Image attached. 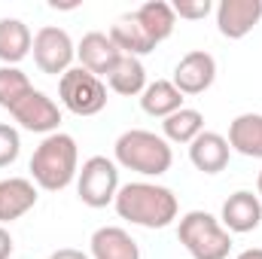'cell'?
Returning <instances> with one entry per match:
<instances>
[{
	"label": "cell",
	"instance_id": "6da1fadb",
	"mask_svg": "<svg viewBox=\"0 0 262 259\" xmlns=\"http://www.w3.org/2000/svg\"><path fill=\"white\" fill-rule=\"evenodd\" d=\"M113 207L122 220H128L131 226H143V229H168L180 213L177 195L168 186L149 183V180H134V183L119 186Z\"/></svg>",
	"mask_w": 262,
	"mask_h": 259
},
{
	"label": "cell",
	"instance_id": "7a4b0ae2",
	"mask_svg": "<svg viewBox=\"0 0 262 259\" xmlns=\"http://www.w3.org/2000/svg\"><path fill=\"white\" fill-rule=\"evenodd\" d=\"M76 174H79V146H76V140L64 131H55V134L43 137L40 146L31 156L34 186L46 189V192H61L76 180Z\"/></svg>",
	"mask_w": 262,
	"mask_h": 259
},
{
	"label": "cell",
	"instance_id": "3957f363",
	"mask_svg": "<svg viewBox=\"0 0 262 259\" xmlns=\"http://www.w3.org/2000/svg\"><path fill=\"white\" fill-rule=\"evenodd\" d=\"M113 162L125 171L143 174V177H162L174 165V149L156 131L128 128L113 143Z\"/></svg>",
	"mask_w": 262,
	"mask_h": 259
},
{
	"label": "cell",
	"instance_id": "277c9868",
	"mask_svg": "<svg viewBox=\"0 0 262 259\" xmlns=\"http://www.w3.org/2000/svg\"><path fill=\"white\" fill-rule=\"evenodd\" d=\"M177 241L192 259H229L232 235L207 210H189L177 223Z\"/></svg>",
	"mask_w": 262,
	"mask_h": 259
},
{
	"label": "cell",
	"instance_id": "5b68a950",
	"mask_svg": "<svg viewBox=\"0 0 262 259\" xmlns=\"http://www.w3.org/2000/svg\"><path fill=\"white\" fill-rule=\"evenodd\" d=\"M58 98L73 116H98L107 107V82L76 64L58 76Z\"/></svg>",
	"mask_w": 262,
	"mask_h": 259
},
{
	"label": "cell",
	"instance_id": "8992f818",
	"mask_svg": "<svg viewBox=\"0 0 262 259\" xmlns=\"http://www.w3.org/2000/svg\"><path fill=\"white\" fill-rule=\"evenodd\" d=\"M119 192V165L107 156H92L76 174V195L85 207H107Z\"/></svg>",
	"mask_w": 262,
	"mask_h": 259
},
{
	"label": "cell",
	"instance_id": "52a82bcc",
	"mask_svg": "<svg viewBox=\"0 0 262 259\" xmlns=\"http://www.w3.org/2000/svg\"><path fill=\"white\" fill-rule=\"evenodd\" d=\"M31 52H34V64L43 73H49V76H64L73 67V58H76V46H73L70 34L64 28H58V25L40 28L34 34Z\"/></svg>",
	"mask_w": 262,
	"mask_h": 259
},
{
	"label": "cell",
	"instance_id": "ba28073f",
	"mask_svg": "<svg viewBox=\"0 0 262 259\" xmlns=\"http://www.w3.org/2000/svg\"><path fill=\"white\" fill-rule=\"evenodd\" d=\"M9 116L21 125L25 131H34V134H55L61 125V107L40 89H34L31 95H25L12 110Z\"/></svg>",
	"mask_w": 262,
	"mask_h": 259
},
{
	"label": "cell",
	"instance_id": "9c48e42d",
	"mask_svg": "<svg viewBox=\"0 0 262 259\" xmlns=\"http://www.w3.org/2000/svg\"><path fill=\"white\" fill-rule=\"evenodd\" d=\"M213 79H216V61H213V55L204 52V49H192V52H186L177 61L171 82L186 98V95H204L213 85Z\"/></svg>",
	"mask_w": 262,
	"mask_h": 259
},
{
	"label": "cell",
	"instance_id": "30bf717a",
	"mask_svg": "<svg viewBox=\"0 0 262 259\" xmlns=\"http://www.w3.org/2000/svg\"><path fill=\"white\" fill-rule=\"evenodd\" d=\"M216 31L226 40H244L262 18V0H220L216 3Z\"/></svg>",
	"mask_w": 262,
	"mask_h": 259
},
{
	"label": "cell",
	"instance_id": "8fae6325",
	"mask_svg": "<svg viewBox=\"0 0 262 259\" xmlns=\"http://www.w3.org/2000/svg\"><path fill=\"white\" fill-rule=\"evenodd\" d=\"M220 223L229 235H247L253 229H259L262 223V201L250 189H238L223 201L220 210Z\"/></svg>",
	"mask_w": 262,
	"mask_h": 259
},
{
	"label": "cell",
	"instance_id": "7c38bea8",
	"mask_svg": "<svg viewBox=\"0 0 262 259\" xmlns=\"http://www.w3.org/2000/svg\"><path fill=\"white\" fill-rule=\"evenodd\" d=\"M76 58H79V67H85L89 73L107 79V73L116 67V61L122 58V52L116 49V43L110 40V34H104V31H89V34L76 43Z\"/></svg>",
	"mask_w": 262,
	"mask_h": 259
},
{
	"label": "cell",
	"instance_id": "4fadbf2b",
	"mask_svg": "<svg viewBox=\"0 0 262 259\" xmlns=\"http://www.w3.org/2000/svg\"><path fill=\"white\" fill-rule=\"evenodd\" d=\"M37 204V186L28 177H6L0 180V226L21 220Z\"/></svg>",
	"mask_w": 262,
	"mask_h": 259
},
{
	"label": "cell",
	"instance_id": "5bb4252c",
	"mask_svg": "<svg viewBox=\"0 0 262 259\" xmlns=\"http://www.w3.org/2000/svg\"><path fill=\"white\" fill-rule=\"evenodd\" d=\"M229 156H232V146L216 131H201L195 140L189 143V162L195 165L201 174H220V171H226Z\"/></svg>",
	"mask_w": 262,
	"mask_h": 259
},
{
	"label": "cell",
	"instance_id": "9a60e30c",
	"mask_svg": "<svg viewBox=\"0 0 262 259\" xmlns=\"http://www.w3.org/2000/svg\"><path fill=\"white\" fill-rule=\"evenodd\" d=\"M92 259H140V247L122 226H101L92 241Z\"/></svg>",
	"mask_w": 262,
	"mask_h": 259
},
{
	"label": "cell",
	"instance_id": "2e32d148",
	"mask_svg": "<svg viewBox=\"0 0 262 259\" xmlns=\"http://www.w3.org/2000/svg\"><path fill=\"white\" fill-rule=\"evenodd\" d=\"M34 34L21 18H0V61L3 67H18L31 55Z\"/></svg>",
	"mask_w": 262,
	"mask_h": 259
},
{
	"label": "cell",
	"instance_id": "e0dca14e",
	"mask_svg": "<svg viewBox=\"0 0 262 259\" xmlns=\"http://www.w3.org/2000/svg\"><path fill=\"white\" fill-rule=\"evenodd\" d=\"M183 95L180 89L171 82V79H156V82H146L143 95H140V110L146 116H156V119H168L171 113L183 110Z\"/></svg>",
	"mask_w": 262,
	"mask_h": 259
},
{
	"label": "cell",
	"instance_id": "ac0fdd59",
	"mask_svg": "<svg viewBox=\"0 0 262 259\" xmlns=\"http://www.w3.org/2000/svg\"><path fill=\"white\" fill-rule=\"evenodd\" d=\"M134 18L140 21V28L146 31V37L156 46L165 43L174 34V25H177V15H174L171 3H165V0H146V3H140L134 9Z\"/></svg>",
	"mask_w": 262,
	"mask_h": 259
},
{
	"label": "cell",
	"instance_id": "d6986e66",
	"mask_svg": "<svg viewBox=\"0 0 262 259\" xmlns=\"http://www.w3.org/2000/svg\"><path fill=\"white\" fill-rule=\"evenodd\" d=\"M229 146L247 159H262V113H241L229 125Z\"/></svg>",
	"mask_w": 262,
	"mask_h": 259
},
{
	"label": "cell",
	"instance_id": "ffe728a7",
	"mask_svg": "<svg viewBox=\"0 0 262 259\" xmlns=\"http://www.w3.org/2000/svg\"><path fill=\"white\" fill-rule=\"evenodd\" d=\"M110 40L116 43V49L122 55H131V58H143L156 49V43L146 37V31L140 28V21L134 18V12L128 15H119L110 28Z\"/></svg>",
	"mask_w": 262,
	"mask_h": 259
},
{
	"label": "cell",
	"instance_id": "44dd1931",
	"mask_svg": "<svg viewBox=\"0 0 262 259\" xmlns=\"http://www.w3.org/2000/svg\"><path fill=\"white\" fill-rule=\"evenodd\" d=\"M107 85L116 95H125V98L143 95V89H146V67H143V61L131 58V55H122L116 61V67L107 73Z\"/></svg>",
	"mask_w": 262,
	"mask_h": 259
},
{
	"label": "cell",
	"instance_id": "7402d4cb",
	"mask_svg": "<svg viewBox=\"0 0 262 259\" xmlns=\"http://www.w3.org/2000/svg\"><path fill=\"white\" fill-rule=\"evenodd\" d=\"M201 131H204V116L201 110H192V107H183L168 119H162V137L168 143H192Z\"/></svg>",
	"mask_w": 262,
	"mask_h": 259
},
{
	"label": "cell",
	"instance_id": "603a6c76",
	"mask_svg": "<svg viewBox=\"0 0 262 259\" xmlns=\"http://www.w3.org/2000/svg\"><path fill=\"white\" fill-rule=\"evenodd\" d=\"M31 92H34V85H31V79H28L25 70H18V67H0V107L3 110H12Z\"/></svg>",
	"mask_w": 262,
	"mask_h": 259
},
{
	"label": "cell",
	"instance_id": "cb8c5ba5",
	"mask_svg": "<svg viewBox=\"0 0 262 259\" xmlns=\"http://www.w3.org/2000/svg\"><path fill=\"white\" fill-rule=\"evenodd\" d=\"M21 153V134L18 128L0 122V168H9Z\"/></svg>",
	"mask_w": 262,
	"mask_h": 259
},
{
	"label": "cell",
	"instance_id": "d4e9b609",
	"mask_svg": "<svg viewBox=\"0 0 262 259\" xmlns=\"http://www.w3.org/2000/svg\"><path fill=\"white\" fill-rule=\"evenodd\" d=\"M171 9H174L177 18L198 21V18H207V15L213 12V3H210V0H174Z\"/></svg>",
	"mask_w": 262,
	"mask_h": 259
},
{
	"label": "cell",
	"instance_id": "484cf974",
	"mask_svg": "<svg viewBox=\"0 0 262 259\" xmlns=\"http://www.w3.org/2000/svg\"><path fill=\"white\" fill-rule=\"evenodd\" d=\"M12 250H15V241H12L9 229H6V226H0V259H9V256H12Z\"/></svg>",
	"mask_w": 262,
	"mask_h": 259
},
{
	"label": "cell",
	"instance_id": "4316f807",
	"mask_svg": "<svg viewBox=\"0 0 262 259\" xmlns=\"http://www.w3.org/2000/svg\"><path fill=\"white\" fill-rule=\"evenodd\" d=\"M49 259H92V256L82 253V250H76V247H61V250H55Z\"/></svg>",
	"mask_w": 262,
	"mask_h": 259
},
{
	"label": "cell",
	"instance_id": "83f0119b",
	"mask_svg": "<svg viewBox=\"0 0 262 259\" xmlns=\"http://www.w3.org/2000/svg\"><path fill=\"white\" fill-rule=\"evenodd\" d=\"M235 259H262V247H247L244 253H238Z\"/></svg>",
	"mask_w": 262,
	"mask_h": 259
},
{
	"label": "cell",
	"instance_id": "f1b7e54d",
	"mask_svg": "<svg viewBox=\"0 0 262 259\" xmlns=\"http://www.w3.org/2000/svg\"><path fill=\"white\" fill-rule=\"evenodd\" d=\"M256 195H259V201H262V171H259V177H256Z\"/></svg>",
	"mask_w": 262,
	"mask_h": 259
}]
</instances>
